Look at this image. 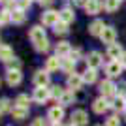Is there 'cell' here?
<instances>
[{
	"instance_id": "cell-1",
	"label": "cell",
	"mask_w": 126,
	"mask_h": 126,
	"mask_svg": "<svg viewBox=\"0 0 126 126\" xmlns=\"http://www.w3.org/2000/svg\"><path fill=\"white\" fill-rule=\"evenodd\" d=\"M42 21H43V25H47V26H55L58 21H60V13L58 11H45L42 15Z\"/></svg>"
},
{
	"instance_id": "cell-2",
	"label": "cell",
	"mask_w": 126,
	"mask_h": 126,
	"mask_svg": "<svg viewBox=\"0 0 126 126\" xmlns=\"http://www.w3.org/2000/svg\"><path fill=\"white\" fill-rule=\"evenodd\" d=\"M87 122H89V117L83 109L74 111V115H72V124L74 126H87Z\"/></svg>"
},
{
	"instance_id": "cell-3",
	"label": "cell",
	"mask_w": 126,
	"mask_h": 126,
	"mask_svg": "<svg viewBox=\"0 0 126 126\" xmlns=\"http://www.w3.org/2000/svg\"><path fill=\"white\" fill-rule=\"evenodd\" d=\"M49 96H51V90L45 89V87H38V89L34 90V102H36V104H45Z\"/></svg>"
},
{
	"instance_id": "cell-4",
	"label": "cell",
	"mask_w": 126,
	"mask_h": 126,
	"mask_svg": "<svg viewBox=\"0 0 126 126\" xmlns=\"http://www.w3.org/2000/svg\"><path fill=\"white\" fill-rule=\"evenodd\" d=\"M105 70H107V75H109V77H119L121 72H122V62L121 60H111Z\"/></svg>"
},
{
	"instance_id": "cell-5",
	"label": "cell",
	"mask_w": 126,
	"mask_h": 126,
	"mask_svg": "<svg viewBox=\"0 0 126 126\" xmlns=\"http://www.w3.org/2000/svg\"><path fill=\"white\" fill-rule=\"evenodd\" d=\"M102 42L104 43H115V38H117V32H115V28H113V26H105L104 28V32H102Z\"/></svg>"
},
{
	"instance_id": "cell-6",
	"label": "cell",
	"mask_w": 126,
	"mask_h": 126,
	"mask_svg": "<svg viewBox=\"0 0 126 126\" xmlns=\"http://www.w3.org/2000/svg\"><path fill=\"white\" fill-rule=\"evenodd\" d=\"M21 72L19 70H8V75H6V81H8V85H11V87H15V85L21 83Z\"/></svg>"
},
{
	"instance_id": "cell-7",
	"label": "cell",
	"mask_w": 126,
	"mask_h": 126,
	"mask_svg": "<svg viewBox=\"0 0 126 126\" xmlns=\"http://www.w3.org/2000/svg\"><path fill=\"white\" fill-rule=\"evenodd\" d=\"M30 40L34 43L45 40V28H42V26H32L30 28Z\"/></svg>"
},
{
	"instance_id": "cell-8",
	"label": "cell",
	"mask_w": 126,
	"mask_h": 126,
	"mask_svg": "<svg viewBox=\"0 0 126 126\" xmlns=\"http://www.w3.org/2000/svg\"><path fill=\"white\" fill-rule=\"evenodd\" d=\"M102 8H104V4H102L100 0H89V2H87V6H85V10H87V13H89V15H96Z\"/></svg>"
},
{
	"instance_id": "cell-9",
	"label": "cell",
	"mask_w": 126,
	"mask_h": 126,
	"mask_svg": "<svg viewBox=\"0 0 126 126\" xmlns=\"http://www.w3.org/2000/svg\"><path fill=\"white\" fill-rule=\"evenodd\" d=\"M85 81H83V75H77V74H72V75H68V87L72 90H77V89H81V85H83Z\"/></svg>"
},
{
	"instance_id": "cell-10",
	"label": "cell",
	"mask_w": 126,
	"mask_h": 126,
	"mask_svg": "<svg viewBox=\"0 0 126 126\" xmlns=\"http://www.w3.org/2000/svg\"><path fill=\"white\" fill-rule=\"evenodd\" d=\"M34 83H36L38 87H47V85H49V74H47V72H43V70L36 72V75H34Z\"/></svg>"
},
{
	"instance_id": "cell-11",
	"label": "cell",
	"mask_w": 126,
	"mask_h": 126,
	"mask_svg": "<svg viewBox=\"0 0 126 126\" xmlns=\"http://www.w3.org/2000/svg\"><path fill=\"white\" fill-rule=\"evenodd\" d=\"M87 64H89V68H94V70H96V68L102 64V55H100L98 51H92V53L89 55V58H87Z\"/></svg>"
},
{
	"instance_id": "cell-12",
	"label": "cell",
	"mask_w": 126,
	"mask_h": 126,
	"mask_svg": "<svg viewBox=\"0 0 126 126\" xmlns=\"http://www.w3.org/2000/svg\"><path fill=\"white\" fill-rule=\"evenodd\" d=\"M115 89H117V87L111 83L109 79H105V81L100 83V90H102V94H104V96H113V94H115Z\"/></svg>"
},
{
	"instance_id": "cell-13",
	"label": "cell",
	"mask_w": 126,
	"mask_h": 126,
	"mask_svg": "<svg viewBox=\"0 0 126 126\" xmlns=\"http://www.w3.org/2000/svg\"><path fill=\"white\" fill-rule=\"evenodd\" d=\"M64 117V109L62 107H58V105H55V107H51L49 109V119H51V122H60Z\"/></svg>"
},
{
	"instance_id": "cell-14",
	"label": "cell",
	"mask_w": 126,
	"mask_h": 126,
	"mask_svg": "<svg viewBox=\"0 0 126 126\" xmlns=\"http://www.w3.org/2000/svg\"><path fill=\"white\" fill-rule=\"evenodd\" d=\"M11 117L17 119V121H25L26 117H28V109H26V107H19V105H13V109H11Z\"/></svg>"
},
{
	"instance_id": "cell-15",
	"label": "cell",
	"mask_w": 126,
	"mask_h": 126,
	"mask_svg": "<svg viewBox=\"0 0 126 126\" xmlns=\"http://www.w3.org/2000/svg\"><path fill=\"white\" fill-rule=\"evenodd\" d=\"M107 55H109V58H121L124 53H122V47L119 43H111L107 47Z\"/></svg>"
},
{
	"instance_id": "cell-16",
	"label": "cell",
	"mask_w": 126,
	"mask_h": 126,
	"mask_svg": "<svg viewBox=\"0 0 126 126\" xmlns=\"http://www.w3.org/2000/svg\"><path fill=\"white\" fill-rule=\"evenodd\" d=\"M0 60L2 62H11L13 60V51L8 45H0Z\"/></svg>"
},
{
	"instance_id": "cell-17",
	"label": "cell",
	"mask_w": 126,
	"mask_h": 126,
	"mask_svg": "<svg viewBox=\"0 0 126 126\" xmlns=\"http://www.w3.org/2000/svg\"><path fill=\"white\" fill-rule=\"evenodd\" d=\"M104 21H94L92 25L89 26V32L92 34V36H102V32H104Z\"/></svg>"
},
{
	"instance_id": "cell-18",
	"label": "cell",
	"mask_w": 126,
	"mask_h": 126,
	"mask_svg": "<svg viewBox=\"0 0 126 126\" xmlns=\"http://www.w3.org/2000/svg\"><path fill=\"white\" fill-rule=\"evenodd\" d=\"M107 107H109V104L105 102V98H98V100H94V104H92V109H94V113H104Z\"/></svg>"
},
{
	"instance_id": "cell-19",
	"label": "cell",
	"mask_w": 126,
	"mask_h": 126,
	"mask_svg": "<svg viewBox=\"0 0 126 126\" xmlns=\"http://www.w3.org/2000/svg\"><path fill=\"white\" fill-rule=\"evenodd\" d=\"M60 66H62L60 57H51V58H47V72H55V70H58Z\"/></svg>"
},
{
	"instance_id": "cell-20",
	"label": "cell",
	"mask_w": 126,
	"mask_h": 126,
	"mask_svg": "<svg viewBox=\"0 0 126 126\" xmlns=\"http://www.w3.org/2000/svg\"><path fill=\"white\" fill-rule=\"evenodd\" d=\"M119 6H121V0H105V2H104V8L109 11V13L117 11V10H119Z\"/></svg>"
},
{
	"instance_id": "cell-21",
	"label": "cell",
	"mask_w": 126,
	"mask_h": 126,
	"mask_svg": "<svg viewBox=\"0 0 126 126\" xmlns=\"http://www.w3.org/2000/svg\"><path fill=\"white\" fill-rule=\"evenodd\" d=\"M74 66H75V58H64V60H62V66H60V68H62L66 74L72 75V70H74Z\"/></svg>"
},
{
	"instance_id": "cell-22",
	"label": "cell",
	"mask_w": 126,
	"mask_h": 126,
	"mask_svg": "<svg viewBox=\"0 0 126 126\" xmlns=\"http://www.w3.org/2000/svg\"><path fill=\"white\" fill-rule=\"evenodd\" d=\"M83 81L85 83H94L96 81V70L94 68H87V72L83 74Z\"/></svg>"
},
{
	"instance_id": "cell-23",
	"label": "cell",
	"mask_w": 126,
	"mask_h": 126,
	"mask_svg": "<svg viewBox=\"0 0 126 126\" xmlns=\"http://www.w3.org/2000/svg\"><path fill=\"white\" fill-rule=\"evenodd\" d=\"M11 21L17 23V25H21V23L25 21V11L19 10V8H17V10H13V13H11Z\"/></svg>"
},
{
	"instance_id": "cell-24",
	"label": "cell",
	"mask_w": 126,
	"mask_h": 126,
	"mask_svg": "<svg viewBox=\"0 0 126 126\" xmlns=\"http://www.w3.org/2000/svg\"><path fill=\"white\" fill-rule=\"evenodd\" d=\"M68 53H70V45L66 42H60L57 45V57H66Z\"/></svg>"
},
{
	"instance_id": "cell-25",
	"label": "cell",
	"mask_w": 126,
	"mask_h": 126,
	"mask_svg": "<svg viewBox=\"0 0 126 126\" xmlns=\"http://www.w3.org/2000/svg\"><path fill=\"white\" fill-rule=\"evenodd\" d=\"M60 21L66 23V25H68V23H72V21H74V11L62 10V11H60Z\"/></svg>"
},
{
	"instance_id": "cell-26",
	"label": "cell",
	"mask_w": 126,
	"mask_h": 126,
	"mask_svg": "<svg viewBox=\"0 0 126 126\" xmlns=\"http://www.w3.org/2000/svg\"><path fill=\"white\" fill-rule=\"evenodd\" d=\"M72 102H74V90H66L62 94V98H60V104L68 105V104H72Z\"/></svg>"
},
{
	"instance_id": "cell-27",
	"label": "cell",
	"mask_w": 126,
	"mask_h": 126,
	"mask_svg": "<svg viewBox=\"0 0 126 126\" xmlns=\"http://www.w3.org/2000/svg\"><path fill=\"white\" fill-rule=\"evenodd\" d=\"M28 96L26 94H21V96H17V100H15V105H19V107H26L28 109Z\"/></svg>"
},
{
	"instance_id": "cell-28",
	"label": "cell",
	"mask_w": 126,
	"mask_h": 126,
	"mask_svg": "<svg viewBox=\"0 0 126 126\" xmlns=\"http://www.w3.org/2000/svg\"><path fill=\"white\" fill-rule=\"evenodd\" d=\"M34 47H36V51L45 53V51L49 49V42H47V38H45V40H42V42H38V43H34Z\"/></svg>"
},
{
	"instance_id": "cell-29",
	"label": "cell",
	"mask_w": 126,
	"mask_h": 126,
	"mask_svg": "<svg viewBox=\"0 0 126 126\" xmlns=\"http://www.w3.org/2000/svg\"><path fill=\"white\" fill-rule=\"evenodd\" d=\"M10 21H11L10 10H2L0 11V25H6V23H10Z\"/></svg>"
},
{
	"instance_id": "cell-30",
	"label": "cell",
	"mask_w": 126,
	"mask_h": 126,
	"mask_svg": "<svg viewBox=\"0 0 126 126\" xmlns=\"http://www.w3.org/2000/svg\"><path fill=\"white\" fill-rule=\"evenodd\" d=\"M68 32V25L62 21H58L57 25H55V34H66Z\"/></svg>"
},
{
	"instance_id": "cell-31",
	"label": "cell",
	"mask_w": 126,
	"mask_h": 126,
	"mask_svg": "<svg viewBox=\"0 0 126 126\" xmlns=\"http://www.w3.org/2000/svg\"><path fill=\"white\" fill-rule=\"evenodd\" d=\"M6 111H11L10 100H8V98H2V100H0V115H2V113H6Z\"/></svg>"
},
{
	"instance_id": "cell-32",
	"label": "cell",
	"mask_w": 126,
	"mask_h": 126,
	"mask_svg": "<svg viewBox=\"0 0 126 126\" xmlns=\"http://www.w3.org/2000/svg\"><path fill=\"white\" fill-rule=\"evenodd\" d=\"M64 92H66V90L60 89V87H53V89H51V96H53V98H57V100H60V98H62Z\"/></svg>"
},
{
	"instance_id": "cell-33",
	"label": "cell",
	"mask_w": 126,
	"mask_h": 126,
	"mask_svg": "<svg viewBox=\"0 0 126 126\" xmlns=\"http://www.w3.org/2000/svg\"><path fill=\"white\" fill-rule=\"evenodd\" d=\"M105 126H121V121H119V117H117V115L109 117V119L105 121Z\"/></svg>"
},
{
	"instance_id": "cell-34",
	"label": "cell",
	"mask_w": 126,
	"mask_h": 126,
	"mask_svg": "<svg viewBox=\"0 0 126 126\" xmlns=\"http://www.w3.org/2000/svg\"><path fill=\"white\" fill-rule=\"evenodd\" d=\"M124 105H126L124 98H117V100H115V104H113V107H115L117 111H122V109H124Z\"/></svg>"
},
{
	"instance_id": "cell-35",
	"label": "cell",
	"mask_w": 126,
	"mask_h": 126,
	"mask_svg": "<svg viewBox=\"0 0 126 126\" xmlns=\"http://www.w3.org/2000/svg\"><path fill=\"white\" fill-rule=\"evenodd\" d=\"M28 6H30V0H17V8H19V10L25 11Z\"/></svg>"
},
{
	"instance_id": "cell-36",
	"label": "cell",
	"mask_w": 126,
	"mask_h": 126,
	"mask_svg": "<svg viewBox=\"0 0 126 126\" xmlns=\"http://www.w3.org/2000/svg\"><path fill=\"white\" fill-rule=\"evenodd\" d=\"M32 126H45V121H43L42 117H38V119L32 121Z\"/></svg>"
},
{
	"instance_id": "cell-37",
	"label": "cell",
	"mask_w": 126,
	"mask_h": 126,
	"mask_svg": "<svg viewBox=\"0 0 126 126\" xmlns=\"http://www.w3.org/2000/svg\"><path fill=\"white\" fill-rule=\"evenodd\" d=\"M6 4H8V10H11V8H15V6H17V2H13V0H8Z\"/></svg>"
},
{
	"instance_id": "cell-38",
	"label": "cell",
	"mask_w": 126,
	"mask_h": 126,
	"mask_svg": "<svg viewBox=\"0 0 126 126\" xmlns=\"http://www.w3.org/2000/svg\"><path fill=\"white\" fill-rule=\"evenodd\" d=\"M74 2H75V6H87L89 0H74Z\"/></svg>"
},
{
	"instance_id": "cell-39",
	"label": "cell",
	"mask_w": 126,
	"mask_h": 126,
	"mask_svg": "<svg viewBox=\"0 0 126 126\" xmlns=\"http://www.w3.org/2000/svg\"><path fill=\"white\" fill-rule=\"evenodd\" d=\"M40 4H42V6H51L53 0H40Z\"/></svg>"
},
{
	"instance_id": "cell-40",
	"label": "cell",
	"mask_w": 126,
	"mask_h": 126,
	"mask_svg": "<svg viewBox=\"0 0 126 126\" xmlns=\"http://www.w3.org/2000/svg\"><path fill=\"white\" fill-rule=\"evenodd\" d=\"M121 62H122V66H126V53H124V55L121 57Z\"/></svg>"
},
{
	"instance_id": "cell-41",
	"label": "cell",
	"mask_w": 126,
	"mask_h": 126,
	"mask_svg": "<svg viewBox=\"0 0 126 126\" xmlns=\"http://www.w3.org/2000/svg\"><path fill=\"white\" fill-rule=\"evenodd\" d=\"M53 126H60V122H53Z\"/></svg>"
},
{
	"instance_id": "cell-42",
	"label": "cell",
	"mask_w": 126,
	"mask_h": 126,
	"mask_svg": "<svg viewBox=\"0 0 126 126\" xmlns=\"http://www.w3.org/2000/svg\"><path fill=\"white\" fill-rule=\"evenodd\" d=\"M0 2H6V0H0Z\"/></svg>"
},
{
	"instance_id": "cell-43",
	"label": "cell",
	"mask_w": 126,
	"mask_h": 126,
	"mask_svg": "<svg viewBox=\"0 0 126 126\" xmlns=\"http://www.w3.org/2000/svg\"><path fill=\"white\" fill-rule=\"evenodd\" d=\"M68 126H74V124H68Z\"/></svg>"
},
{
	"instance_id": "cell-44",
	"label": "cell",
	"mask_w": 126,
	"mask_h": 126,
	"mask_svg": "<svg viewBox=\"0 0 126 126\" xmlns=\"http://www.w3.org/2000/svg\"><path fill=\"white\" fill-rule=\"evenodd\" d=\"M124 102H126V96H124Z\"/></svg>"
}]
</instances>
